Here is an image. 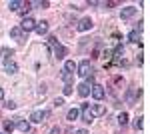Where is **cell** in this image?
Segmentation results:
<instances>
[{
	"label": "cell",
	"instance_id": "cell-15",
	"mask_svg": "<svg viewBox=\"0 0 150 134\" xmlns=\"http://www.w3.org/2000/svg\"><path fill=\"white\" fill-rule=\"evenodd\" d=\"M34 30L40 34V36H42V34H46V32H48V22H46V20H42V22H36V28H34Z\"/></svg>",
	"mask_w": 150,
	"mask_h": 134
},
{
	"label": "cell",
	"instance_id": "cell-1",
	"mask_svg": "<svg viewBox=\"0 0 150 134\" xmlns=\"http://www.w3.org/2000/svg\"><path fill=\"white\" fill-rule=\"evenodd\" d=\"M76 70H78L76 74H78L80 78H88V76H90V72H92V64H90V60H82L80 64L76 66Z\"/></svg>",
	"mask_w": 150,
	"mask_h": 134
},
{
	"label": "cell",
	"instance_id": "cell-25",
	"mask_svg": "<svg viewBox=\"0 0 150 134\" xmlns=\"http://www.w3.org/2000/svg\"><path fill=\"white\" fill-rule=\"evenodd\" d=\"M54 106H56V108L64 106V98H56V100H54Z\"/></svg>",
	"mask_w": 150,
	"mask_h": 134
},
{
	"label": "cell",
	"instance_id": "cell-26",
	"mask_svg": "<svg viewBox=\"0 0 150 134\" xmlns=\"http://www.w3.org/2000/svg\"><path fill=\"white\" fill-rule=\"evenodd\" d=\"M4 106H6V108H10V110H12V108H16V102L8 100V102H6V104H4Z\"/></svg>",
	"mask_w": 150,
	"mask_h": 134
},
{
	"label": "cell",
	"instance_id": "cell-23",
	"mask_svg": "<svg viewBox=\"0 0 150 134\" xmlns=\"http://www.w3.org/2000/svg\"><path fill=\"white\" fill-rule=\"evenodd\" d=\"M0 54H2V58H4V60H8V56H12L14 52H12V50H8V48H2V50H0Z\"/></svg>",
	"mask_w": 150,
	"mask_h": 134
},
{
	"label": "cell",
	"instance_id": "cell-13",
	"mask_svg": "<svg viewBox=\"0 0 150 134\" xmlns=\"http://www.w3.org/2000/svg\"><path fill=\"white\" fill-rule=\"evenodd\" d=\"M4 70H6L8 74H16V72H18V66H16L14 60H6V62H4Z\"/></svg>",
	"mask_w": 150,
	"mask_h": 134
},
{
	"label": "cell",
	"instance_id": "cell-27",
	"mask_svg": "<svg viewBox=\"0 0 150 134\" xmlns=\"http://www.w3.org/2000/svg\"><path fill=\"white\" fill-rule=\"evenodd\" d=\"M72 94V86H64V96H70Z\"/></svg>",
	"mask_w": 150,
	"mask_h": 134
},
{
	"label": "cell",
	"instance_id": "cell-14",
	"mask_svg": "<svg viewBox=\"0 0 150 134\" xmlns=\"http://www.w3.org/2000/svg\"><path fill=\"white\" fill-rule=\"evenodd\" d=\"M90 112H92V116H102V114H106V106L104 104H94Z\"/></svg>",
	"mask_w": 150,
	"mask_h": 134
},
{
	"label": "cell",
	"instance_id": "cell-10",
	"mask_svg": "<svg viewBox=\"0 0 150 134\" xmlns=\"http://www.w3.org/2000/svg\"><path fill=\"white\" fill-rule=\"evenodd\" d=\"M50 48H52V52H54V56H56L58 60H60V58H64V56H66V48H64V46L62 44H54V46H50Z\"/></svg>",
	"mask_w": 150,
	"mask_h": 134
},
{
	"label": "cell",
	"instance_id": "cell-16",
	"mask_svg": "<svg viewBox=\"0 0 150 134\" xmlns=\"http://www.w3.org/2000/svg\"><path fill=\"white\" fill-rule=\"evenodd\" d=\"M78 116H80V110H78V108H72V110H68V114H66V118H68L70 122L78 120Z\"/></svg>",
	"mask_w": 150,
	"mask_h": 134
},
{
	"label": "cell",
	"instance_id": "cell-19",
	"mask_svg": "<svg viewBox=\"0 0 150 134\" xmlns=\"http://www.w3.org/2000/svg\"><path fill=\"white\" fill-rule=\"evenodd\" d=\"M128 40H130V42H138L140 40V32L138 30H132V32L128 34Z\"/></svg>",
	"mask_w": 150,
	"mask_h": 134
},
{
	"label": "cell",
	"instance_id": "cell-31",
	"mask_svg": "<svg viewBox=\"0 0 150 134\" xmlns=\"http://www.w3.org/2000/svg\"><path fill=\"white\" fill-rule=\"evenodd\" d=\"M0 134H4V132H0Z\"/></svg>",
	"mask_w": 150,
	"mask_h": 134
},
{
	"label": "cell",
	"instance_id": "cell-20",
	"mask_svg": "<svg viewBox=\"0 0 150 134\" xmlns=\"http://www.w3.org/2000/svg\"><path fill=\"white\" fill-rule=\"evenodd\" d=\"M20 4H22L20 0H12L10 4H8V8H10L12 12H16V10H20Z\"/></svg>",
	"mask_w": 150,
	"mask_h": 134
},
{
	"label": "cell",
	"instance_id": "cell-30",
	"mask_svg": "<svg viewBox=\"0 0 150 134\" xmlns=\"http://www.w3.org/2000/svg\"><path fill=\"white\" fill-rule=\"evenodd\" d=\"M76 134H88V132H86V130H78Z\"/></svg>",
	"mask_w": 150,
	"mask_h": 134
},
{
	"label": "cell",
	"instance_id": "cell-4",
	"mask_svg": "<svg viewBox=\"0 0 150 134\" xmlns=\"http://www.w3.org/2000/svg\"><path fill=\"white\" fill-rule=\"evenodd\" d=\"M140 94H142L140 88H130L126 92V98H124V100H126L130 106H134V102H136V98H140Z\"/></svg>",
	"mask_w": 150,
	"mask_h": 134
},
{
	"label": "cell",
	"instance_id": "cell-2",
	"mask_svg": "<svg viewBox=\"0 0 150 134\" xmlns=\"http://www.w3.org/2000/svg\"><path fill=\"white\" fill-rule=\"evenodd\" d=\"M46 118H48V110H34L30 114V122H34V124L46 122Z\"/></svg>",
	"mask_w": 150,
	"mask_h": 134
},
{
	"label": "cell",
	"instance_id": "cell-5",
	"mask_svg": "<svg viewBox=\"0 0 150 134\" xmlns=\"http://www.w3.org/2000/svg\"><path fill=\"white\" fill-rule=\"evenodd\" d=\"M92 86H94L92 78H90V80H86V82H82L80 86H78V94H80L82 98H86V96L90 94V90H92Z\"/></svg>",
	"mask_w": 150,
	"mask_h": 134
},
{
	"label": "cell",
	"instance_id": "cell-3",
	"mask_svg": "<svg viewBox=\"0 0 150 134\" xmlns=\"http://www.w3.org/2000/svg\"><path fill=\"white\" fill-rule=\"evenodd\" d=\"M10 36L14 38V40H18L20 44H22V42H26V32H24L20 26H14V28H10Z\"/></svg>",
	"mask_w": 150,
	"mask_h": 134
},
{
	"label": "cell",
	"instance_id": "cell-11",
	"mask_svg": "<svg viewBox=\"0 0 150 134\" xmlns=\"http://www.w3.org/2000/svg\"><path fill=\"white\" fill-rule=\"evenodd\" d=\"M14 128H18V130H20V132H30V122H28V120H16V122H14Z\"/></svg>",
	"mask_w": 150,
	"mask_h": 134
},
{
	"label": "cell",
	"instance_id": "cell-8",
	"mask_svg": "<svg viewBox=\"0 0 150 134\" xmlns=\"http://www.w3.org/2000/svg\"><path fill=\"white\" fill-rule=\"evenodd\" d=\"M82 120L86 124H90L94 120V116H92V112H90V106L88 104H82Z\"/></svg>",
	"mask_w": 150,
	"mask_h": 134
},
{
	"label": "cell",
	"instance_id": "cell-9",
	"mask_svg": "<svg viewBox=\"0 0 150 134\" xmlns=\"http://www.w3.org/2000/svg\"><path fill=\"white\" fill-rule=\"evenodd\" d=\"M136 12H138V8H134V6H126V8H122L120 16H122V20H128V18H132Z\"/></svg>",
	"mask_w": 150,
	"mask_h": 134
},
{
	"label": "cell",
	"instance_id": "cell-28",
	"mask_svg": "<svg viewBox=\"0 0 150 134\" xmlns=\"http://www.w3.org/2000/svg\"><path fill=\"white\" fill-rule=\"evenodd\" d=\"M50 134H62V130H60V128H58V126H54V128H52V130H50Z\"/></svg>",
	"mask_w": 150,
	"mask_h": 134
},
{
	"label": "cell",
	"instance_id": "cell-22",
	"mask_svg": "<svg viewBox=\"0 0 150 134\" xmlns=\"http://www.w3.org/2000/svg\"><path fill=\"white\" fill-rule=\"evenodd\" d=\"M12 130H14V122L12 120H6L4 122V132H12Z\"/></svg>",
	"mask_w": 150,
	"mask_h": 134
},
{
	"label": "cell",
	"instance_id": "cell-17",
	"mask_svg": "<svg viewBox=\"0 0 150 134\" xmlns=\"http://www.w3.org/2000/svg\"><path fill=\"white\" fill-rule=\"evenodd\" d=\"M74 70H76V64H74V60H66V64H64V72L72 74Z\"/></svg>",
	"mask_w": 150,
	"mask_h": 134
},
{
	"label": "cell",
	"instance_id": "cell-21",
	"mask_svg": "<svg viewBox=\"0 0 150 134\" xmlns=\"http://www.w3.org/2000/svg\"><path fill=\"white\" fill-rule=\"evenodd\" d=\"M126 122H128V114H126V112H122V114L118 116V124H120V126H124Z\"/></svg>",
	"mask_w": 150,
	"mask_h": 134
},
{
	"label": "cell",
	"instance_id": "cell-24",
	"mask_svg": "<svg viewBox=\"0 0 150 134\" xmlns=\"http://www.w3.org/2000/svg\"><path fill=\"white\" fill-rule=\"evenodd\" d=\"M142 120H144V118H136V120L132 122V126H134V130H142Z\"/></svg>",
	"mask_w": 150,
	"mask_h": 134
},
{
	"label": "cell",
	"instance_id": "cell-29",
	"mask_svg": "<svg viewBox=\"0 0 150 134\" xmlns=\"http://www.w3.org/2000/svg\"><path fill=\"white\" fill-rule=\"evenodd\" d=\"M2 98H4V90L0 88V100H2Z\"/></svg>",
	"mask_w": 150,
	"mask_h": 134
},
{
	"label": "cell",
	"instance_id": "cell-6",
	"mask_svg": "<svg viewBox=\"0 0 150 134\" xmlns=\"http://www.w3.org/2000/svg\"><path fill=\"white\" fill-rule=\"evenodd\" d=\"M20 28H22L24 32L28 34L30 30H34V28H36V20H34V18H30V16H26L22 22H20Z\"/></svg>",
	"mask_w": 150,
	"mask_h": 134
},
{
	"label": "cell",
	"instance_id": "cell-18",
	"mask_svg": "<svg viewBox=\"0 0 150 134\" xmlns=\"http://www.w3.org/2000/svg\"><path fill=\"white\" fill-rule=\"evenodd\" d=\"M60 78L64 80V84H66V86H72V74H68V72H64V70H62Z\"/></svg>",
	"mask_w": 150,
	"mask_h": 134
},
{
	"label": "cell",
	"instance_id": "cell-12",
	"mask_svg": "<svg viewBox=\"0 0 150 134\" xmlns=\"http://www.w3.org/2000/svg\"><path fill=\"white\" fill-rule=\"evenodd\" d=\"M76 28H78L80 32H86V30H90V28H92V20H90V18H82Z\"/></svg>",
	"mask_w": 150,
	"mask_h": 134
},
{
	"label": "cell",
	"instance_id": "cell-7",
	"mask_svg": "<svg viewBox=\"0 0 150 134\" xmlns=\"http://www.w3.org/2000/svg\"><path fill=\"white\" fill-rule=\"evenodd\" d=\"M90 92H92V96L96 100H102L104 96H106V90H104V86H100V84H94Z\"/></svg>",
	"mask_w": 150,
	"mask_h": 134
}]
</instances>
